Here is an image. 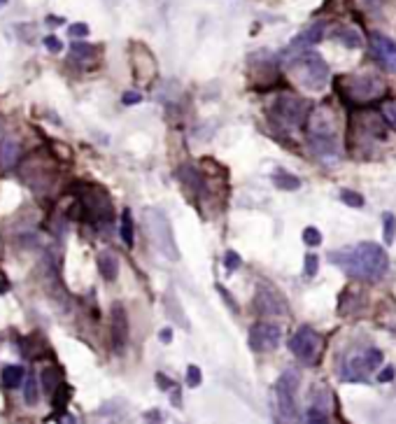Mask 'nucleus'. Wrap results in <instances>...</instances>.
Returning <instances> with one entry per match:
<instances>
[{
	"mask_svg": "<svg viewBox=\"0 0 396 424\" xmlns=\"http://www.w3.org/2000/svg\"><path fill=\"white\" fill-rule=\"evenodd\" d=\"M326 259L361 282H380L389 270V256L385 247L371 240L357 242L354 247H343L338 252H329Z\"/></svg>",
	"mask_w": 396,
	"mask_h": 424,
	"instance_id": "1",
	"label": "nucleus"
},
{
	"mask_svg": "<svg viewBox=\"0 0 396 424\" xmlns=\"http://www.w3.org/2000/svg\"><path fill=\"white\" fill-rule=\"evenodd\" d=\"M0 380H3L5 389H17L24 385L26 380V368L22 364H8L0 373Z\"/></svg>",
	"mask_w": 396,
	"mask_h": 424,
	"instance_id": "22",
	"label": "nucleus"
},
{
	"mask_svg": "<svg viewBox=\"0 0 396 424\" xmlns=\"http://www.w3.org/2000/svg\"><path fill=\"white\" fill-rule=\"evenodd\" d=\"M156 385H159V389H163V392H170V387H173V382L166 378L163 373H156Z\"/></svg>",
	"mask_w": 396,
	"mask_h": 424,
	"instance_id": "43",
	"label": "nucleus"
},
{
	"mask_svg": "<svg viewBox=\"0 0 396 424\" xmlns=\"http://www.w3.org/2000/svg\"><path fill=\"white\" fill-rule=\"evenodd\" d=\"M242 266V259H240V254L235 252V249H226V254H224V268H226V273H235Z\"/></svg>",
	"mask_w": 396,
	"mask_h": 424,
	"instance_id": "32",
	"label": "nucleus"
},
{
	"mask_svg": "<svg viewBox=\"0 0 396 424\" xmlns=\"http://www.w3.org/2000/svg\"><path fill=\"white\" fill-rule=\"evenodd\" d=\"M0 138H5V122L0 119Z\"/></svg>",
	"mask_w": 396,
	"mask_h": 424,
	"instance_id": "47",
	"label": "nucleus"
},
{
	"mask_svg": "<svg viewBox=\"0 0 396 424\" xmlns=\"http://www.w3.org/2000/svg\"><path fill=\"white\" fill-rule=\"evenodd\" d=\"M289 350L301 364L312 366L317 364V357L319 352H322V336H319L312 326L303 324L301 329L289 338Z\"/></svg>",
	"mask_w": 396,
	"mask_h": 424,
	"instance_id": "10",
	"label": "nucleus"
},
{
	"mask_svg": "<svg viewBox=\"0 0 396 424\" xmlns=\"http://www.w3.org/2000/svg\"><path fill=\"white\" fill-rule=\"evenodd\" d=\"M317 268H319V259H317V254H305V275L312 277V275L317 273Z\"/></svg>",
	"mask_w": 396,
	"mask_h": 424,
	"instance_id": "37",
	"label": "nucleus"
},
{
	"mask_svg": "<svg viewBox=\"0 0 396 424\" xmlns=\"http://www.w3.org/2000/svg\"><path fill=\"white\" fill-rule=\"evenodd\" d=\"M47 24H64V19H57V17H47Z\"/></svg>",
	"mask_w": 396,
	"mask_h": 424,
	"instance_id": "46",
	"label": "nucleus"
},
{
	"mask_svg": "<svg viewBox=\"0 0 396 424\" xmlns=\"http://www.w3.org/2000/svg\"><path fill=\"white\" fill-rule=\"evenodd\" d=\"M45 47H47V52L59 54L61 50H64V43H61L57 36H47V38H45Z\"/></svg>",
	"mask_w": 396,
	"mask_h": 424,
	"instance_id": "38",
	"label": "nucleus"
},
{
	"mask_svg": "<svg viewBox=\"0 0 396 424\" xmlns=\"http://www.w3.org/2000/svg\"><path fill=\"white\" fill-rule=\"evenodd\" d=\"M333 40L345 45L347 50H359V47H364V38H361L354 29H338L333 33Z\"/></svg>",
	"mask_w": 396,
	"mask_h": 424,
	"instance_id": "24",
	"label": "nucleus"
},
{
	"mask_svg": "<svg viewBox=\"0 0 396 424\" xmlns=\"http://www.w3.org/2000/svg\"><path fill=\"white\" fill-rule=\"evenodd\" d=\"M68 401H71V387H68L66 382H61V387L52 394V406L57 410V415H66Z\"/></svg>",
	"mask_w": 396,
	"mask_h": 424,
	"instance_id": "29",
	"label": "nucleus"
},
{
	"mask_svg": "<svg viewBox=\"0 0 396 424\" xmlns=\"http://www.w3.org/2000/svg\"><path fill=\"white\" fill-rule=\"evenodd\" d=\"M159 340H161L163 345H168L173 340V329H161V331H159Z\"/></svg>",
	"mask_w": 396,
	"mask_h": 424,
	"instance_id": "44",
	"label": "nucleus"
},
{
	"mask_svg": "<svg viewBox=\"0 0 396 424\" xmlns=\"http://www.w3.org/2000/svg\"><path fill=\"white\" fill-rule=\"evenodd\" d=\"M382 224H385V245H392L396 238V217L394 212H385L382 214Z\"/></svg>",
	"mask_w": 396,
	"mask_h": 424,
	"instance_id": "30",
	"label": "nucleus"
},
{
	"mask_svg": "<svg viewBox=\"0 0 396 424\" xmlns=\"http://www.w3.org/2000/svg\"><path fill=\"white\" fill-rule=\"evenodd\" d=\"M96 266H98V273L105 282H115L117 277H119V259H117L115 252H110V249H103L96 256Z\"/></svg>",
	"mask_w": 396,
	"mask_h": 424,
	"instance_id": "17",
	"label": "nucleus"
},
{
	"mask_svg": "<svg viewBox=\"0 0 396 424\" xmlns=\"http://www.w3.org/2000/svg\"><path fill=\"white\" fill-rule=\"evenodd\" d=\"M24 399H26V406H38L40 401V380L33 371L31 375H26L24 380Z\"/></svg>",
	"mask_w": 396,
	"mask_h": 424,
	"instance_id": "27",
	"label": "nucleus"
},
{
	"mask_svg": "<svg viewBox=\"0 0 396 424\" xmlns=\"http://www.w3.org/2000/svg\"><path fill=\"white\" fill-rule=\"evenodd\" d=\"M110 331H112V347L117 354H124L129 347V312L122 303H115L110 310Z\"/></svg>",
	"mask_w": 396,
	"mask_h": 424,
	"instance_id": "13",
	"label": "nucleus"
},
{
	"mask_svg": "<svg viewBox=\"0 0 396 424\" xmlns=\"http://www.w3.org/2000/svg\"><path fill=\"white\" fill-rule=\"evenodd\" d=\"M71 191L78 198L73 212H82V219L91 221V224H110L112 221V203H110V196L103 187L91 182H78Z\"/></svg>",
	"mask_w": 396,
	"mask_h": 424,
	"instance_id": "3",
	"label": "nucleus"
},
{
	"mask_svg": "<svg viewBox=\"0 0 396 424\" xmlns=\"http://www.w3.org/2000/svg\"><path fill=\"white\" fill-rule=\"evenodd\" d=\"M119 233H122V240L126 247H133L135 245V228H133V214L126 207L122 212V226H119Z\"/></svg>",
	"mask_w": 396,
	"mask_h": 424,
	"instance_id": "28",
	"label": "nucleus"
},
{
	"mask_svg": "<svg viewBox=\"0 0 396 424\" xmlns=\"http://www.w3.org/2000/svg\"><path fill=\"white\" fill-rule=\"evenodd\" d=\"M273 184L282 191L301 189V180H298L296 175H291V173H287V170H275L273 173Z\"/></svg>",
	"mask_w": 396,
	"mask_h": 424,
	"instance_id": "26",
	"label": "nucleus"
},
{
	"mask_svg": "<svg viewBox=\"0 0 396 424\" xmlns=\"http://www.w3.org/2000/svg\"><path fill=\"white\" fill-rule=\"evenodd\" d=\"M145 420H147V422H161L163 417H161L159 410H147V413H145Z\"/></svg>",
	"mask_w": 396,
	"mask_h": 424,
	"instance_id": "45",
	"label": "nucleus"
},
{
	"mask_svg": "<svg viewBox=\"0 0 396 424\" xmlns=\"http://www.w3.org/2000/svg\"><path fill=\"white\" fill-rule=\"evenodd\" d=\"M166 312H168L170 322H177L184 331H189V319H186L182 305H179L177 296L173 291H166Z\"/></svg>",
	"mask_w": 396,
	"mask_h": 424,
	"instance_id": "23",
	"label": "nucleus"
},
{
	"mask_svg": "<svg viewBox=\"0 0 396 424\" xmlns=\"http://www.w3.org/2000/svg\"><path fill=\"white\" fill-rule=\"evenodd\" d=\"M68 36L71 38H87L89 36V26L87 24H73V26H68Z\"/></svg>",
	"mask_w": 396,
	"mask_h": 424,
	"instance_id": "36",
	"label": "nucleus"
},
{
	"mask_svg": "<svg viewBox=\"0 0 396 424\" xmlns=\"http://www.w3.org/2000/svg\"><path fill=\"white\" fill-rule=\"evenodd\" d=\"M380 115H382V119H387V124H392V126L396 129V101L382 103Z\"/></svg>",
	"mask_w": 396,
	"mask_h": 424,
	"instance_id": "35",
	"label": "nucleus"
},
{
	"mask_svg": "<svg viewBox=\"0 0 396 424\" xmlns=\"http://www.w3.org/2000/svg\"><path fill=\"white\" fill-rule=\"evenodd\" d=\"M19 345H22V354L26 359H38V357H43V354L50 352V347H47L45 338H43V333H31V336L24 338Z\"/></svg>",
	"mask_w": 396,
	"mask_h": 424,
	"instance_id": "19",
	"label": "nucleus"
},
{
	"mask_svg": "<svg viewBox=\"0 0 396 424\" xmlns=\"http://www.w3.org/2000/svg\"><path fill=\"white\" fill-rule=\"evenodd\" d=\"M19 156H22V147H19V142L15 138H0V166H3L5 170L15 168L19 163Z\"/></svg>",
	"mask_w": 396,
	"mask_h": 424,
	"instance_id": "18",
	"label": "nucleus"
},
{
	"mask_svg": "<svg viewBox=\"0 0 396 424\" xmlns=\"http://www.w3.org/2000/svg\"><path fill=\"white\" fill-rule=\"evenodd\" d=\"M324 31H326V22L308 26V29L301 31L294 40H291L287 52H301V50H308L312 45H319V40L324 38Z\"/></svg>",
	"mask_w": 396,
	"mask_h": 424,
	"instance_id": "16",
	"label": "nucleus"
},
{
	"mask_svg": "<svg viewBox=\"0 0 396 424\" xmlns=\"http://www.w3.org/2000/svg\"><path fill=\"white\" fill-rule=\"evenodd\" d=\"M270 119L282 129H301L310 119V103L294 94H280L268 110Z\"/></svg>",
	"mask_w": 396,
	"mask_h": 424,
	"instance_id": "6",
	"label": "nucleus"
},
{
	"mask_svg": "<svg viewBox=\"0 0 396 424\" xmlns=\"http://www.w3.org/2000/svg\"><path fill=\"white\" fill-rule=\"evenodd\" d=\"M382 364V350L378 347H364V350L350 354L340 368V378L345 382H366L375 368Z\"/></svg>",
	"mask_w": 396,
	"mask_h": 424,
	"instance_id": "8",
	"label": "nucleus"
},
{
	"mask_svg": "<svg viewBox=\"0 0 396 424\" xmlns=\"http://www.w3.org/2000/svg\"><path fill=\"white\" fill-rule=\"evenodd\" d=\"M394 375H396V368H394L392 364H387V366L378 373V382H392Z\"/></svg>",
	"mask_w": 396,
	"mask_h": 424,
	"instance_id": "41",
	"label": "nucleus"
},
{
	"mask_svg": "<svg viewBox=\"0 0 396 424\" xmlns=\"http://www.w3.org/2000/svg\"><path fill=\"white\" fill-rule=\"evenodd\" d=\"M340 196V200H343L345 205H350V207H361L364 205V196H361L359 191H350V189H343L338 193Z\"/></svg>",
	"mask_w": 396,
	"mask_h": 424,
	"instance_id": "31",
	"label": "nucleus"
},
{
	"mask_svg": "<svg viewBox=\"0 0 396 424\" xmlns=\"http://www.w3.org/2000/svg\"><path fill=\"white\" fill-rule=\"evenodd\" d=\"M305 422H310V424H319V422H329V399L326 396H315V401L310 403V408L305 410V417H303Z\"/></svg>",
	"mask_w": 396,
	"mask_h": 424,
	"instance_id": "20",
	"label": "nucleus"
},
{
	"mask_svg": "<svg viewBox=\"0 0 396 424\" xmlns=\"http://www.w3.org/2000/svg\"><path fill=\"white\" fill-rule=\"evenodd\" d=\"M303 242L308 247H319V245H322V233H319V228H315V226L303 228Z\"/></svg>",
	"mask_w": 396,
	"mask_h": 424,
	"instance_id": "33",
	"label": "nucleus"
},
{
	"mask_svg": "<svg viewBox=\"0 0 396 424\" xmlns=\"http://www.w3.org/2000/svg\"><path fill=\"white\" fill-rule=\"evenodd\" d=\"M170 401H173V406H175V408H182V389L173 385L170 387Z\"/></svg>",
	"mask_w": 396,
	"mask_h": 424,
	"instance_id": "42",
	"label": "nucleus"
},
{
	"mask_svg": "<svg viewBox=\"0 0 396 424\" xmlns=\"http://www.w3.org/2000/svg\"><path fill=\"white\" fill-rule=\"evenodd\" d=\"M298 373L296 371H284L275 385V396H277V415L282 422H298V408H296V394H298Z\"/></svg>",
	"mask_w": 396,
	"mask_h": 424,
	"instance_id": "9",
	"label": "nucleus"
},
{
	"mask_svg": "<svg viewBox=\"0 0 396 424\" xmlns=\"http://www.w3.org/2000/svg\"><path fill=\"white\" fill-rule=\"evenodd\" d=\"M308 145L322 159L338 156V131L326 110H319L317 117L308 119Z\"/></svg>",
	"mask_w": 396,
	"mask_h": 424,
	"instance_id": "5",
	"label": "nucleus"
},
{
	"mask_svg": "<svg viewBox=\"0 0 396 424\" xmlns=\"http://www.w3.org/2000/svg\"><path fill=\"white\" fill-rule=\"evenodd\" d=\"M177 180H179V184H182V189L186 191V196L200 198L205 193V175L198 168H193V166H189V163L179 166Z\"/></svg>",
	"mask_w": 396,
	"mask_h": 424,
	"instance_id": "15",
	"label": "nucleus"
},
{
	"mask_svg": "<svg viewBox=\"0 0 396 424\" xmlns=\"http://www.w3.org/2000/svg\"><path fill=\"white\" fill-rule=\"evenodd\" d=\"M98 54V47L89 45V43H73L71 45V59L78 61V64H87V61L96 59Z\"/></svg>",
	"mask_w": 396,
	"mask_h": 424,
	"instance_id": "25",
	"label": "nucleus"
},
{
	"mask_svg": "<svg viewBox=\"0 0 396 424\" xmlns=\"http://www.w3.org/2000/svg\"><path fill=\"white\" fill-rule=\"evenodd\" d=\"M5 5H8V0H0V8H5Z\"/></svg>",
	"mask_w": 396,
	"mask_h": 424,
	"instance_id": "48",
	"label": "nucleus"
},
{
	"mask_svg": "<svg viewBox=\"0 0 396 424\" xmlns=\"http://www.w3.org/2000/svg\"><path fill=\"white\" fill-rule=\"evenodd\" d=\"M40 382H43L45 392L52 396L61 387V382H64V368L57 364H50L47 368H43V373H40Z\"/></svg>",
	"mask_w": 396,
	"mask_h": 424,
	"instance_id": "21",
	"label": "nucleus"
},
{
	"mask_svg": "<svg viewBox=\"0 0 396 424\" xmlns=\"http://www.w3.org/2000/svg\"><path fill=\"white\" fill-rule=\"evenodd\" d=\"M142 224L147 228V238L152 245H154L166 259L177 261L179 249H177L175 235H173V226L168 217H166L161 210H156V207H147V210L142 212Z\"/></svg>",
	"mask_w": 396,
	"mask_h": 424,
	"instance_id": "4",
	"label": "nucleus"
},
{
	"mask_svg": "<svg viewBox=\"0 0 396 424\" xmlns=\"http://www.w3.org/2000/svg\"><path fill=\"white\" fill-rule=\"evenodd\" d=\"M217 291H219V296L224 298V301L228 303V308H231V312H238V303H235V298L228 294V291L221 287V284H217Z\"/></svg>",
	"mask_w": 396,
	"mask_h": 424,
	"instance_id": "40",
	"label": "nucleus"
},
{
	"mask_svg": "<svg viewBox=\"0 0 396 424\" xmlns=\"http://www.w3.org/2000/svg\"><path fill=\"white\" fill-rule=\"evenodd\" d=\"M336 92H340L343 101L368 103L385 96L387 87L382 85V80L373 78V75H364V78H343L336 85Z\"/></svg>",
	"mask_w": 396,
	"mask_h": 424,
	"instance_id": "7",
	"label": "nucleus"
},
{
	"mask_svg": "<svg viewBox=\"0 0 396 424\" xmlns=\"http://www.w3.org/2000/svg\"><path fill=\"white\" fill-rule=\"evenodd\" d=\"M142 101V94L140 92H126L122 96V103L124 105H138V103Z\"/></svg>",
	"mask_w": 396,
	"mask_h": 424,
	"instance_id": "39",
	"label": "nucleus"
},
{
	"mask_svg": "<svg viewBox=\"0 0 396 424\" xmlns=\"http://www.w3.org/2000/svg\"><path fill=\"white\" fill-rule=\"evenodd\" d=\"M282 61L287 66V71L296 78L298 85L305 87L308 92H322L331 78L329 64L312 50L284 52Z\"/></svg>",
	"mask_w": 396,
	"mask_h": 424,
	"instance_id": "2",
	"label": "nucleus"
},
{
	"mask_svg": "<svg viewBox=\"0 0 396 424\" xmlns=\"http://www.w3.org/2000/svg\"><path fill=\"white\" fill-rule=\"evenodd\" d=\"M249 347L252 352H273L282 340V326L280 324H268V322H261V324H254L249 329Z\"/></svg>",
	"mask_w": 396,
	"mask_h": 424,
	"instance_id": "11",
	"label": "nucleus"
},
{
	"mask_svg": "<svg viewBox=\"0 0 396 424\" xmlns=\"http://www.w3.org/2000/svg\"><path fill=\"white\" fill-rule=\"evenodd\" d=\"M184 382H186V387H191V389H196L198 385H200V380H203V373H200V368L198 366H186V375H184Z\"/></svg>",
	"mask_w": 396,
	"mask_h": 424,
	"instance_id": "34",
	"label": "nucleus"
},
{
	"mask_svg": "<svg viewBox=\"0 0 396 424\" xmlns=\"http://www.w3.org/2000/svg\"><path fill=\"white\" fill-rule=\"evenodd\" d=\"M256 310L263 312V315H287V298H284L280 291H277L273 284L259 282L256 284V296H254Z\"/></svg>",
	"mask_w": 396,
	"mask_h": 424,
	"instance_id": "12",
	"label": "nucleus"
},
{
	"mask_svg": "<svg viewBox=\"0 0 396 424\" xmlns=\"http://www.w3.org/2000/svg\"><path fill=\"white\" fill-rule=\"evenodd\" d=\"M371 54L378 64L389 73H396V43L392 38L373 33L371 36Z\"/></svg>",
	"mask_w": 396,
	"mask_h": 424,
	"instance_id": "14",
	"label": "nucleus"
}]
</instances>
